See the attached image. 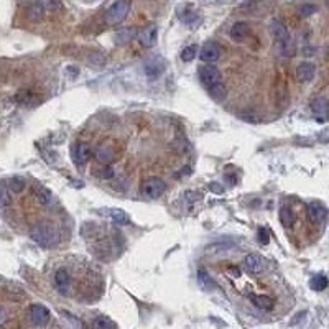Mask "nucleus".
Wrapping results in <instances>:
<instances>
[{"label": "nucleus", "instance_id": "nucleus-1", "mask_svg": "<svg viewBox=\"0 0 329 329\" xmlns=\"http://www.w3.org/2000/svg\"><path fill=\"white\" fill-rule=\"evenodd\" d=\"M270 32H272L273 38H275V48H277V53L280 56L291 58L293 55H295V43H293L288 28L285 27L283 22L272 20Z\"/></svg>", "mask_w": 329, "mask_h": 329}, {"label": "nucleus", "instance_id": "nucleus-2", "mask_svg": "<svg viewBox=\"0 0 329 329\" xmlns=\"http://www.w3.org/2000/svg\"><path fill=\"white\" fill-rule=\"evenodd\" d=\"M30 237L32 241H35L41 247H55L59 242V234L58 229L51 223H46V221H41V223L35 224L30 231Z\"/></svg>", "mask_w": 329, "mask_h": 329}, {"label": "nucleus", "instance_id": "nucleus-3", "mask_svg": "<svg viewBox=\"0 0 329 329\" xmlns=\"http://www.w3.org/2000/svg\"><path fill=\"white\" fill-rule=\"evenodd\" d=\"M130 12V0H117L112 7L105 12V23L107 25H119L127 19Z\"/></svg>", "mask_w": 329, "mask_h": 329}, {"label": "nucleus", "instance_id": "nucleus-4", "mask_svg": "<svg viewBox=\"0 0 329 329\" xmlns=\"http://www.w3.org/2000/svg\"><path fill=\"white\" fill-rule=\"evenodd\" d=\"M143 194H145L148 199H158V197L165 193L166 184L163 179L160 178H148L145 183H143Z\"/></svg>", "mask_w": 329, "mask_h": 329}, {"label": "nucleus", "instance_id": "nucleus-5", "mask_svg": "<svg viewBox=\"0 0 329 329\" xmlns=\"http://www.w3.org/2000/svg\"><path fill=\"white\" fill-rule=\"evenodd\" d=\"M199 79L202 82L204 87H212L214 84L221 82V71L216 68V66H211V64H206L199 68Z\"/></svg>", "mask_w": 329, "mask_h": 329}, {"label": "nucleus", "instance_id": "nucleus-6", "mask_svg": "<svg viewBox=\"0 0 329 329\" xmlns=\"http://www.w3.org/2000/svg\"><path fill=\"white\" fill-rule=\"evenodd\" d=\"M244 268L247 270L249 273L252 275H259L263 273L267 270V262L263 257L257 255V254H249L247 257L244 259Z\"/></svg>", "mask_w": 329, "mask_h": 329}, {"label": "nucleus", "instance_id": "nucleus-7", "mask_svg": "<svg viewBox=\"0 0 329 329\" xmlns=\"http://www.w3.org/2000/svg\"><path fill=\"white\" fill-rule=\"evenodd\" d=\"M306 212H308V219L313 224H322V223H324L326 216H327V209L322 206L319 201L308 202Z\"/></svg>", "mask_w": 329, "mask_h": 329}, {"label": "nucleus", "instance_id": "nucleus-8", "mask_svg": "<svg viewBox=\"0 0 329 329\" xmlns=\"http://www.w3.org/2000/svg\"><path fill=\"white\" fill-rule=\"evenodd\" d=\"M30 319L35 326H45L50 321V309L43 304H32L30 308Z\"/></svg>", "mask_w": 329, "mask_h": 329}, {"label": "nucleus", "instance_id": "nucleus-9", "mask_svg": "<svg viewBox=\"0 0 329 329\" xmlns=\"http://www.w3.org/2000/svg\"><path fill=\"white\" fill-rule=\"evenodd\" d=\"M137 40L143 48H152L157 43V25H147L137 33Z\"/></svg>", "mask_w": 329, "mask_h": 329}, {"label": "nucleus", "instance_id": "nucleus-10", "mask_svg": "<svg viewBox=\"0 0 329 329\" xmlns=\"http://www.w3.org/2000/svg\"><path fill=\"white\" fill-rule=\"evenodd\" d=\"M165 69V63L160 56H153L145 61V74L150 77V79H157V77L163 73Z\"/></svg>", "mask_w": 329, "mask_h": 329}, {"label": "nucleus", "instance_id": "nucleus-11", "mask_svg": "<svg viewBox=\"0 0 329 329\" xmlns=\"http://www.w3.org/2000/svg\"><path fill=\"white\" fill-rule=\"evenodd\" d=\"M311 112L318 121H326L329 116V100L326 97H318L311 102Z\"/></svg>", "mask_w": 329, "mask_h": 329}, {"label": "nucleus", "instance_id": "nucleus-12", "mask_svg": "<svg viewBox=\"0 0 329 329\" xmlns=\"http://www.w3.org/2000/svg\"><path fill=\"white\" fill-rule=\"evenodd\" d=\"M199 58L204 63H214L221 58V48L216 43H206L201 48L199 51Z\"/></svg>", "mask_w": 329, "mask_h": 329}, {"label": "nucleus", "instance_id": "nucleus-13", "mask_svg": "<svg viewBox=\"0 0 329 329\" xmlns=\"http://www.w3.org/2000/svg\"><path fill=\"white\" fill-rule=\"evenodd\" d=\"M316 74V66L313 63L304 61L296 68V79L300 82H309L313 81V77Z\"/></svg>", "mask_w": 329, "mask_h": 329}, {"label": "nucleus", "instance_id": "nucleus-14", "mask_svg": "<svg viewBox=\"0 0 329 329\" xmlns=\"http://www.w3.org/2000/svg\"><path fill=\"white\" fill-rule=\"evenodd\" d=\"M55 285L59 293L63 295H68L69 291V286H71V277L69 273L64 270V268H59V270L55 273Z\"/></svg>", "mask_w": 329, "mask_h": 329}, {"label": "nucleus", "instance_id": "nucleus-15", "mask_svg": "<svg viewBox=\"0 0 329 329\" xmlns=\"http://www.w3.org/2000/svg\"><path fill=\"white\" fill-rule=\"evenodd\" d=\"M45 17V7L41 2H32L27 9V19L30 22H41Z\"/></svg>", "mask_w": 329, "mask_h": 329}, {"label": "nucleus", "instance_id": "nucleus-16", "mask_svg": "<svg viewBox=\"0 0 329 329\" xmlns=\"http://www.w3.org/2000/svg\"><path fill=\"white\" fill-rule=\"evenodd\" d=\"M249 33H250V30H249V25L245 22H237L231 30V37H232V40H236V41H244L245 38L249 37Z\"/></svg>", "mask_w": 329, "mask_h": 329}, {"label": "nucleus", "instance_id": "nucleus-17", "mask_svg": "<svg viewBox=\"0 0 329 329\" xmlns=\"http://www.w3.org/2000/svg\"><path fill=\"white\" fill-rule=\"evenodd\" d=\"M74 158L77 161V165H84L91 158V147L87 143H79L74 150Z\"/></svg>", "mask_w": 329, "mask_h": 329}, {"label": "nucleus", "instance_id": "nucleus-18", "mask_svg": "<svg viewBox=\"0 0 329 329\" xmlns=\"http://www.w3.org/2000/svg\"><path fill=\"white\" fill-rule=\"evenodd\" d=\"M102 212H107V216H109L114 223L117 224H129V216L127 212L122 211V209L119 207H112V209H102Z\"/></svg>", "mask_w": 329, "mask_h": 329}, {"label": "nucleus", "instance_id": "nucleus-19", "mask_svg": "<svg viewBox=\"0 0 329 329\" xmlns=\"http://www.w3.org/2000/svg\"><path fill=\"white\" fill-rule=\"evenodd\" d=\"M33 194H35V197H37V201L40 202V204H43V206H46V204H50L51 202V191L48 189V188H43V186H35L33 188Z\"/></svg>", "mask_w": 329, "mask_h": 329}, {"label": "nucleus", "instance_id": "nucleus-20", "mask_svg": "<svg viewBox=\"0 0 329 329\" xmlns=\"http://www.w3.org/2000/svg\"><path fill=\"white\" fill-rule=\"evenodd\" d=\"M280 223H282L283 227H291L295 224V214H293L288 206L280 207Z\"/></svg>", "mask_w": 329, "mask_h": 329}, {"label": "nucleus", "instance_id": "nucleus-21", "mask_svg": "<svg viewBox=\"0 0 329 329\" xmlns=\"http://www.w3.org/2000/svg\"><path fill=\"white\" fill-rule=\"evenodd\" d=\"M250 300L255 304L257 308L260 309H272L273 308V300L270 296H265V295H254L250 296Z\"/></svg>", "mask_w": 329, "mask_h": 329}, {"label": "nucleus", "instance_id": "nucleus-22", "mask_svg": "<svg viewBox=\"0 0 329 329\" xmlns=\"http://www.w3.org/2000/svg\"><path fill=\"white\" fill-rule=\"evenodd\" d=\"M209 94H211V97H212L214 100L221 102V100L226 99L227 89H226V86L223 84V82H217V84H214L212 87H209Z\"/></svg>", "mask_w": 329, "mask_h": 329}, {"label": "nucleus", "instance_id": "nucleus-23", "mask_svg": "<svg viewBox=\"0 0 329 329\" xmlns=\"http://www.w3.org/2000/svg\"><path fill=\"white\" fill-rule=\"evenodd\" d=\"M327 283L329 282L324 275H316V277L311 278L309 286H311V290H314V291H322L327 288Z\"/></svg>", "mask_w": 329, "mask_h": 329}, {"label": "nucleus", "instance_id": "nucleus-24", "mask_svg": "<svg viewBox=\"0 0 329 329\" xmlns=\"http://www.w3.org/2000/svg\"><path fill=\"white\" fill-rule=\"evenodd\" d=\"M7 186H9V189L14 191V193H22V191L25 189L27 183L22 176H14L7 181Z\"/></svg>", "mask_w": 329, "mask_h": 329}, {"label": "nucleus", "instance_id": "nucleus-25", "mask_svg": "<svg viewBox=\"0 0 329 329\" xmlns=\"http://www.w3.org/2000/svg\"><path fill=\"white\" fill-rule=\"evenodd\" d=\"M134 35H135V30L134 28H124L121 30L117 35H116V41H117V45H125V43H129V41L134 38Z\"/></svg>", "mask_w": 329, "mask_h": 329}, {"label": "nucleus", "instance_id": "nucleus-26", "mask_svg": "<svg viewBox=\"0 0 329 329\" xmlns=\"http://www.w3.org/2000/svg\"><path fill=\"white\" fill-rule=\"evenodd\" d=\"M92 329H116V324L109 318H105V316H97L92 321Z\"/></svg>", "mask_w": 329, "mask_h": 329}, {"label": "nucleus", "instance_id": "nucleus-27", "mask_svg": "<svg viewBox=\"0 0 329 329\" xmlns=\"http://www.w3.org/2000/svg\"><path fill=\"white\" fill-rule=\"evenodd\" d=\"M10 204V193L7 181H0V207H5Z\"/></svg>", "mask_w": 329, "mask_h": 329}, {"label": "nucleus", "instance_id": "nucleus-28", "mask_svg": "<svg viewBox=\"0 0 329 329\" xmlns=\"http://www.w3.org/2000/svg\"><path fill=\"white\" fill-rule=\"evenodd\" d=\"M197 278H199V283L202 288H206V290H212L214 288V282L211 280V277L204 272V270H199V273H197Z\"/></svg>", "mask_w": 329, "mask_h": 329}, {"label": "nucleus", "instance_id": "nucleus-29", "mask_svg": "<svg viewBox=\"0 0 329 329\" xmlns=\"http://www.w3.org/2000/svg\"><path fill=\"white\" fill-rule=\"evenodd\" d=\"M196 55H197V46H186L184 50L181 51V59L183 61H186V63H189V61H193V59L196 58Z\"/></svg>", "mask_w": 329, "mask_h": 329}, {"label": "nucleus", "instance_id": "nucleus-30", "mask_svg": "<svg viewBox=\"0 0 329 329\" xmlns=\"http://www.w3.org/2000/svg\"><path fill=\"white\" fill-rule=\"evenodd\" d=\"M231 249V244H212V245H209V247H206V252L209 254H219V252H226V250H229Z\"/></svg>", "mask_w": 329, "mask_h": 329}, {"label": "nucleus", "instance_id": "nucleus-31", "mask_svg": "<svg viewBox=\"0 0 329 329\" xmlns=\"http://www.w3.org/2000/svg\"><path fill=\"white\" fill-rule=\"evenodd\" d=\"M94 173H97V176H99V178L107 179V178H111V176L114 175V170L111 168L109 165H104L102 168H100V170H95Z\"/></svg>", "mask_w": 329, "mask_h": 329}, {"label": "nucleus", "instance_id": "nucleus-32", "mask_svg": "<svg viewBox=\"0 0 329 329\" xmlns=\"http://www.w3.org/2000/svg\"><path fill=\"white\" fill-rule=\"evenodd\" d=\"M97 158H99V161H104V163H107V161H111L112 153H111L109 148H100V150L97 152Z\"/></svg>", "mask_w": 329, "mask_h": 329}, {"label": "nucleus", "instance_id": "nucleus-33", "mask_svg": "<svg viewBox=\"0 0 329 329\" xmlns=\"http://www.w3.org/2000/svg\"><path fill=\"white\" fill-rule=\"evenodd\" d=\"M314 12H316L314 5L306 4V5H303V7L300 9V15H301V17H309L311 14H314Z\"/></svg>", "mask_w": 329, "mask_h": 329}, {"label": "nucleus", "instance_id": "nucleus-34", "mask_svg": "<svg viewBox=\"0 0 329 329\" xmlns=\"http://www.w3.org/2000/svg\"><path fill=\"white\" fill-rule=\"evenodd\" d=\"M268 239H270V236H268V231L265 229V227H260V229H259V241L262 244H267Z\"/></svg>", "mask_w": 329, "mask_h": 329}, {"label": "nucleus", "instance_id": "nucleus-35", "mask_svg": "<svg viewBox=\"0 0 329 329\" xmlns=\"http://www.w3.org/2000/svg\"><path fill=\"white\" fill-rule=\"evenodd\" d=\"M211 191H212V193H219V194L224 193L223 186H221V184H217V183H212V184H211Z\"/></svg>", "mask_w": 329, "mask_h": 329}, {"label": "nucleus", "instance_id": "nucleus-36", "mask_svg": "<svg viewBox=\"0 0 329 329\" xmlns=\"http://www.w3.org/2000/svg\"><path fill=\"white\" fill-rule=\"evenodd\" d=\"M326 5H327V9H329V0H326Z\"/></svg>", "mask_w": 329, "mask_h": 329}]
</instances>
